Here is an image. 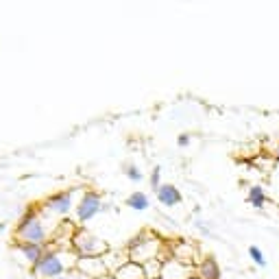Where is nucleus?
Segmentation results:
<instances>
[{"label":"nucleus","instance_id":"nucleus-1","mask_svg":"<svg viewBox=\"0 0 279 279\" xmlns=\"http://www.w3.org/2000/svg\"><path fill=\"white\" fill-rule=\"evenodd\" d=\"M79 255L72 251V246H55V249H46L44 258L40 259V264L33 266V273H37L44 279H57L68 275L70 268L77 271Z\"/></svg>","mask_w":279,"mask_h":279},{"label":"nucleus","instance_id":"nucleus-2","mask_svg":"<svg viewBox=\"0 0 279 279\" xmlns=\"http://www.w3.org/2000/svg\"><path fill=\"white\" fill-rule=\"evenodd\" d=\"M164 253H166L164 240H161L159 236H155L153 231H142L136 238H131V242L127 244L129 259L136 264H142V266H146L153 259L168 258V255H164Z\"/></svg>","mask_w":279,"mask_h":279},{"label":"nucleus","instance_id":"nucleus-3","mask_svg":"<svg viewBox=\"0 0 279 279\" xmlns=\"http://www.w3.org/2000/svg\"><path fill=\"white\" fill-rule=\"evenodd\" d=\"M16 238L20 242H33V244H46L48 240V231H46V225L41 220L40 207L31 205L22 214V218L18 220L16 227Z\"/></svg>","mask_w":279,"mask_h":279},{"label":"nucleus","instance_id":"nucleus-4","mask_svg":"<svg viewBox=\"0 0 279 279\" xmlns=\"http://www.w3.org/2000/svg\"><path fill=\"white\" fill-rule=\"evenodd\" d=\"M70 246L72 251L79 255V258H103L107 253V242L100 240L96 234L87 231L85 227H79L72 234V240H70Z\"/></svg>","mask_w":279,"mask_h":279},{"label":"nucleus","instance_id":"nucleus-5","mask_svg":"<svg viewBox=\"0 0 279 279\" xmlns=\"http://www.w3.org/2000/svg\"><path fill=\"white\" fill-rule=\"evenodd\" d=\"M100 209H103V197H100L96 190H85V192L81 194V199H79L74 214H77V220L81 222V225H85Z\"/></svg>","mask_w":279,"mask_h":279},{"label":"nucleus","instance_id":"nucleus-6","mask_svg":"<svg viewBox=\"0 0 279 279\" xmlns=\"http://www.w3.org/2000/svg\"><path fill=\"white\" fill-rule=\"evenodd\" d=\"M74 194H77V190L74 188L61 190V192H57V194H53V197L46 199L44 207L48 209L50 214H59V216H63V214H68L74 205Z\"/></svg>","mask_w":279,"mask_h":279},{"label":"nucleus","instance_id":"nucleus-7","mask_svg":"<svg viewBox=\"0 0 279 279\" xmlns=\"http://www.w3.org/2000/svg\"><path fill=\"white\" fill-rule=\"evenodd\" d=\"M77 273H81L85 279H99L109 273L105 264V255L103 258H79L77 262Z\"/></svg>","mask_w":279,"mask_h":279},{"label":"nucleus","instance_id":"nucleus-8","mask_svg":"<svg viewBox=\"0 0 279 279\" xmlns=\"http://www.w3.org/2000/svg\"><path fill=\"white\" fill-rule=\"evenodd\" d=\"M197 275V266H190L185 262H179L175 258H166L164 259V268H161V279H188Z\"/></svg>","mask_w":279,"mask_h":279},{"label":"nucleus","instance_id":"nucleus-9","mask_svg":"<svg viewBox=\"0 0 279 279\" xmlns=\"http://www.w3.org/2000/svg\"><path fill=\"white\" fill-rule=\"evenodd\" d=\"M170 258H175V259H179V262H185V264H190V266H197V249H194V244H190V242H177L170 246Z\"/></svg>","mask_w":279,"mask_h":279},{"label":"nucleus","instance_id":"nucleus-10","mask_svg":"<svg viewBox=\"0 0 279 279\" xmlns=\"http://www.w3.org/2000/svg\"><path fill=\"white\" fill-rule=\"evenodd\" d=\"M157 201L161 203V205H166V207H175V205H179L181 201H183V194L179 192V188L173 183H161V188L157 190Z\"/></svg>","mask_w":279,"mask_h":279},{"label":"nucleus","instance_id":"nucleus-11","mask_svg":"<svg viewBox=\"0 0 279 279\" xmlns=\"http://www.w3.org/2000/svg\"><path fill=\"white\" fill-rule=\"evenodd\" d=\"M197 275H199V279H220L222 273H220V266H218L216 258H212V255L203 258L201 262L197 264Z\"/></svg>","mask_w":279,"mask_h":279},{"label":"nucleus","instance_id":"nucleus-12","mask_svg":"<svg viewBox=\"0 0 279 279\" xmlns=\"http://www.w3.org/2000/svg\"><path fill=\"white\" fill-rule=\"evenodd\" d=\"M18 251H20V255L31 264V266H35V264H40V259L44 258L46 246L33 244V242H18Z\"/></svg>","mask_w":279,"mask_h":279},{"label":"nucleus","instance_id":"nucleus-13","mask_svg":"<svg viewBox=\"0 0 279 279\" xmlns=\"http://www.w3.org/2000/svg\"><path fill=\"white\" fill-rule=\"evenodd\" d=\"M116 279H146V271H144L142 264L136 262H127L114 273Z\"/></svg>","mask_w":279,"mask_h":279},{"label":"nucleus","instance_id":"nucleus-14","mask_svg":"<svg viewBox=\"0 0 279 279\" xmlns=\"http://www.w3.org/2000/svg\"><path fill=\"white\" fill-rule=\"evenodd\" d=\"M246 201H249V205H253L255 209H264L268 203V194L264 192L262 185H251L249 194H246Z\"/></svg>","mask_w":279,"mask_h":279},{"label":"nucleus","instance_id":"nucleus-15","mask_svg":"<svg viewBox=\"0 0 279 279\" xmlns=\"http://www.w3.org/2000/svg\"><path fill=\"white\" fill-rule=\"evenodd\" d=\"M127 207H131V209H136V212H144V209H148V205H151V201H148V197H146V192H131L127 197Z\"/></svg>","mask_w":279,"mask_h":279},{"label":"nucleus","instance_id":"nucleus-16","mask_svg":"<svg viewBox=\"0 0 279 279\" xmlns=\"http://www.w3.org/2000/svg\"><path fill=\"white\" fill-rule=\"evenodd\" d=\"M249 255H251V259H253L255 266H259V268L266 266V255H264V251L259 249V246L251 244V246H249Z\"/></svg>","mask_w":279,"mask_h":279},{"label":"nucleus","instance_id":"nucleus-17","mask_svg":"<svg viewBox=\"0 0 279 279\" xmlns=\"http://www.w3.org/2000/svg\"><path fill=\"white\" fill-rule=\"evenodd\" d=\"M151 188L155 190V192L161 188V168L159 166H155V168L151 170Z\"/></svg>","mask_w":279,"mask_h":279},{"label":"nucleus","instance_id":"nucleus-18","mask_svg":"<svg viewBox=\"0 0 279 279\" xmlns=\"http://www.w3.org/2000/svg\"><path fill=\"white\" fill-rule=\"evenodd\" d=\"M124 175H127L131 181H140V179H142V173H140V168H138L136 164H124Z\"/></svg>","mask_w":279,"mask_h":279},{"label":"nucleus","instance_id":"nucleus-19","mask_svg":"<svg viewBox=\"0 0 279 279\" xmlns=\"http://www.w3.org/2000/svg\"><path fill=\"white\" fill-rule=\"evenodd\" d=\"M177 144H179V146H188V144H190V136H188V133H181V136L177 138Z\"/></svg>","mask_w":279,"mask_h":279},{"label":"nucleus","instance_id":"nucleus-20","mask_svg":"<svg viewBox=\"0 0 279 279\" xmlns=\"http://www.w3.org/2000/svg\"><path fill=\"white\" fill-rule=\"evenodd\" d=\"M99 279H116V275H114V273H107V275H103V277H99Z\"/></svg>","mask_w":279,"mask_h":279},{"label":"nucleus","instance_id":"nucleus-21","mask_svg":"<svg viewBox=\"0 0 279 279\" xmlns=\"http://www.w3.org/2000/svg\"><path fill=\"white\" fill-rule=\"evenodd\" d=\"M275 161L279 164V146H277V151H275Z\"/></svg>","mask_w":279,"mask_h":279},{"label":"nucleus","instance_id":"nucleus-22","mask_svg":"<svg viewBox=\"0 0 279 279\" xmlns=\"http://www.w3.org/2000/svg\"><path fill=\"white\" fill-rule=\"evenodd\" d=\"M57 279H74V275H63V277H57Z\"/></svg>","mask_w":279,"mask_h":279},{"label":"nucleus","instance_id":"nucleus-23","mask_svg":"<svg viewBox=\"0 0 279 279\" xmlns=\"http://www.w3.org/2000/svg\"><path fill=\"white\" fill-rule=\"evenodd\" d=\"M188 279H199V275H192V277H188Z\"/></svg>","mask_w":279,"mask_h":279}]
</instances>
